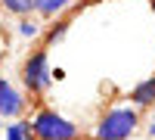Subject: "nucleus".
Segmentation results:
<instances>
[{
  "label": "nucleus",
  "mask_w": 155,
  "mask_h": 140,
  "mask_svg": "<svg viewBox=\"0 0 155 140\" xmlns=\"http://www.w3.org/2000/svg\"><path fill=\"white\" fill-rule=\"evenodd\" d=\"M31 128H34L37 140H87L84 131L78 128L74 121H68L65 115H59V112L50 109V106H41L34 112Z\"/></svg>",
  "instance_id": "nucleus-1"
},
{
  "label": "nucleus",
  "mask_w": 155,
  "mask_h": 140,
  "mask_svg": "<svg viewBox=\"0 0 155 140\" xmlns=\"http://www.w3.org/2000/svg\"><path fill=\"white\" fill-rule=\"evenodd\" d=\"M140 125V109L137 106H115L96 121L93 140H127Z\"/></svg>",
  "instance_id": "nucleus-2"
},
{
  "label": "nucleus",
  "mask_w": 155,
  "mask_h": 140,
  "mask_svg": "<svg viewBox=\"0 0 155 140\" xmlns=\"http://www.w3.org/2000/svg\"><path fill=\"white\" fill-rule=\"evenodd\" d=\"M22 84H25V90H28L34 100H41L50 90V84H53V69H50L47 47H37V50H31V53L25 56V62H22Z\"/></svg>",
  "instance_id": "nucleus-3"
},
{
  "label": "nucleus",
  "mask_w": 155,
  "mask_h": 140,
  "mask_svg": "<svg viewBox=\"0 0 155 140\" xmlns=\"http://www.w3.org/2000/svg\"><path fill=\"white\" fill-rule=\"evenodd\" d=\"M25 112V97L0 75V118H19Z\"/></svg>",
  "instance_id": "nucleus-4"
},
{
  "label": "nucleus",
  "mask_w": 155,
  "mask_h": 140,
  "mask_svg": "<svg viewBox=\"0 0 155 140\" xmlns=\"http://www.w3.org/2000/svg\"><path fill=\"white\" fill-rule=\"evenodd\" d=\"M130 106H137V109L155 106V75H152V78H146V81H140L134 90H130Z\"/></svg>",
  "instance_id": "nucleus-5"
},
{
  "label": "nucleus",
  "mask_w": 155,
  "mask_h": 140,
  "mask_svg": "<svg viewBox=\"0 0 155 140\" xmlns=\"http://www.w3.org/2000/svg\"><path fill=\"white\" fill-rule=\"evenodd\" d=\"M74 0H37V12H41L44 19H56L59 12H65Z\"/></svg>",
  "instance_id": "nucleus-6"
},
{
  "label": "nucleus",
  "mask_w": 155,
  "mask_h": 140,
  "mask_svg": "<svg viewBox=\"0 0 155 140\" xmlns=\"http://www.w3.org/2000/svg\"><path fill=\"white\" fill-rule=\"evenodd\" d=\"M0 6H3L6 12H12V16H31V12H37V0H0Z\"/></svg>",
  "instance_id": "nucleus-7"
},
{
  "label": "nucleus",
  "mask_w": 155,
  "mask_h": 140,
  "mask_svg": "<svg viewBox=\"0 0 155 140\" xmlns=\"http://www.w3.org/2000/svg\"><path fill=\"white\" fill-rule=\"evenodd\" d=\"M6 140H37L31 121H16V125H6Z\"/></svg>",
  "instance_id": "nucleus-8"
},
{
  "label": "nucleus",
  "mask_w": 155,
  "mask_h": 140,
  "mask_svg": "<svg viewBox=\"0 0 155 140\" xmlns=\"http://www.w3.org/2000/svg\"><path fill=\"white\" fill-rule=\"evenodd\" d=\"M65 31H68V19H56V25H50V28H47V34H44V47L59 44L62 37H65Z\"/></svg>",
  "instance_id": "nucleus-9"
},
{
  "label": "nucleus",
  "mask_w": 155,
  "mask_h": 140,
  "mask_svg": "<svg viewBox=\"0 0 155 140\" xmlns=\"http://www.w3.org/2000/svg\"><path fill=\"white\" fill-rule=\"evenodd\" d=\"M19 34H25V37H37V34H41V25H37L34 19H28V16H22V22H19Z\"/></svg>",
  "instance_id": "nucleus-10"
},
{
  "label": "nucleus",
  "mask_w": 155,
  "mask_h": 140,
  "mask_svg": "<svg viewBox=\"0 0 155 140\" xmlns=\"http://www.w3.org/2000/svg\"><path fill=\"white\" fill-rule=\"evenodd\" d=\"M149 134H152V137H155V121H152V128H149Z\"/></svg>",
  "instance_id": "nucleus-11"
},
{
  "label": "nucleus",
  "mask_w": 155,
  "mask_h": 140,
  "mask_svg": "<svg viewBox=\"0 0 155 140\" xmlns=\"http://www.w3.org/2000/svg\"><path fill=\"white\" fill-rule=\"evenodd\" d=\"M149 6H152V12H155V0H149Z\"/></svg>",
  "instance_id": "nucleus-12"
},
{
  "label": "nucleus",
  "mask_w": 155,
  "mask_h": 140,
  "mask_svg": "<svg viewBox=\"0 0 155 140\" xmlns=\"http://www.w3.org/2000/svg\"><path fill=\"white\" fill-rule=\"evenodd\" d=\"M0 59H3V50H0Z\"/></svg>",
  "instance_id": "nucleus-13"
}]
</instances>
